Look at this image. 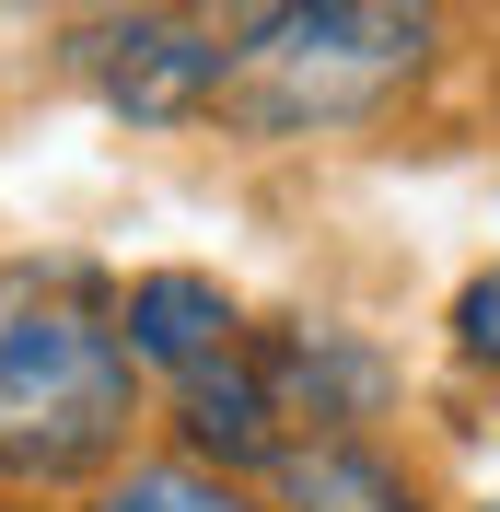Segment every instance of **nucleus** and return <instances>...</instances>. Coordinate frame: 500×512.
I'll list each match as a JSON object with an SVG mask.
<instances>
[{"instance_id": "nucleus-1", "label": "nucleus", "mask_w": 500, "mask_h": 512, "mask_svg": "<svg viewBox=\"0 0 500 512\" xmlns=\"http://www.w3.org/2000/svg\"><path fill=\"white\" fill-rule=\"evenodd\" d=\"M140 431V350L82 268H0V489H82Z\"/></svg>"}, {"instance_id": "nucleus-2", "label": "nucleus", "mask_w": 500, "mask_h": 512, "mask_svg": "<svg viewBox=\"0 0 500 512\" xmlns=\"http://www.w3.org/2000/svg\"><path fill=\"white\" fill-rule=\"evenodd\" d=\"M442 59V0H256L221 59V128L245 140H338L396 117Z\"/></svg>"}, {"instance_id": "nucleus-3", "label": "nucleus", "mask_w": 500, "mask_h": 512, "mask_svg": "<svg viewBox=\"0 0 500 512\" xmlns=\"http://www.w3.org/2000/svg\"><path fill=\"white\" fill-rule=\"evenodd\" d=\"M221 59H233V24L210 12H163V0H128V12H94L70 35V70L82 94L128 128H187L221 105Z\"/></svg>"}, {"instance_id": "nucleus-4", "label": "nucleus", "mask_w": 500, "mask_h": 512, "mask_svg": "<svg viewBox=\"0 0 500 512\" xmlns=\"http://www.w3.org/2000/svg\"><path fill=\"white\" fill-rule=\"evenodd\" d=\"M175 419H187V454H198V466H233V478H245V466H280V443H291L256 338H233V350H210L198 373H175Z\"/></svg>"}, {"instance_id": "nucleus-5", "label": "nucleus", "mask_w": 500, "mask_h": 512, "mask_svg": "<svg viewBox=\"0 0 500 512\" xmlns=\"http://www.w3.org/2000/svg\"><path fill=\"white\" fill-rule=\"evenodd\" d=\"M268 396L291 431H349L384 408V350H361L349 326H291V338H268Z\"/></svg>"}, {"instance_id": "nucleus-6", "label": "nucleus", "mask_w": 500, "mask_h": 512, "mask_svg": "<svg viewBox=\"0 0 500 512\" xmlns=\"http://www.w3.org/2000/svg\"><path fill=\"white\" fill-rule=\"evenodd\" d=\"M117 326H128V350H140V373H198L210 350L245 338L233 291L198 280V268H140V280L117 291Z\"/></svg>"}, {"instance_id": "nucleus-7", "label": "nucleus", "mask_w": 500, "mask_h": 512, "mask_svg": "<svg viewBox=\"0 0 500 512\" xmlns=\"http://www.w3.org/2000/svg\"><path fill=\"white\" fill-rule=\"evenodd\" d=\"M268 478H280V512H431L373 443H349V431H291Z\"/></svg>"}, {"instance_id": "nucleus-8", "label": "nucleus", "mask_w": 500, "mask_h": 512, "mask_svg": "<svg viewBox=\"0 0 500 512\" xmlns=\"http://www.w3.org/2000/svg\"><path fill=\"white\" fill-rule=\"evenodd\" d=\"M94 512H256L233 489V466H128Z\"/></svg>"}, {"instance_id": "nucleus-9", "label": "nucleus", "mask_w": 500, "mask_h": 512, "mask_svg": "<svg viewBox=\"0 0 500 512\" xmlns=\"http://www.w3.org/2000/svg\"><path fill=\"white\" fill-rule=\"evenodd\" d=\"M454 350H466L477 373H500V268H477V280L454 291Z\"/></svg>"}, {"instance_id": "nucleus-10", "label": "nucleus", "mask_w": 500, "mask_h": 512, "mask_svg": "<svg viewBox=\"0 0 500 512\" xmlns=\"http://www.w3.org/2000/svg\"><path fill=\"white\" fill-rule=\"evenodd\" d=\"M82 12H128V0H82Z\"/></svg>"}]
</instances>
